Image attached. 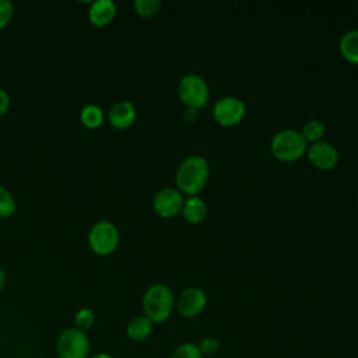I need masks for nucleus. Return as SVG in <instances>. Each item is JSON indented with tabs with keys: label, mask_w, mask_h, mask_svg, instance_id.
<instances>
[{
	"label": "nucleus",
	"mask_w": 358,
	"mask_h": 358,
	"mask_svg": "<svg viewBox=\"0 0 358 358\" xmlns=\"http://www.w3.org/2000/svg\"><path fill=\"white\" fill-rule=\"evenodd\" d=\"M210 165L201 155H190L185 158L176 171L178 190L189 196H196L207 183Z\"/></svg>",
	"instance_id": "f257e3e1"
},
{
	"label": "nucleus",
	"mask_w": 358,
	"mask_h": 358,
	"mask_svg": "<svg viewBox=\"0 0 358 358\" xmlns=\"http://www.w3.org/2000/svg\"><path fill=\"white\" fill-rule=\"evenodd\" d=\"M173 291L162 282L150 285L143 294V310L152 323H162L169 319L175 308Z\"/></svg>",
	"instance_id": "f03ea898"
},
{
	"label": "nucleus",
	"mask_w": 358,
	"mask_h": 358,
	"mask_svg": "<svg viewBox=\"0 0 358 358\" xmlns=\"http://www.w3.org/2000/svg\"><path fill=\"white\" fill-rule=\"evenodd\" d=\"M306 140L302 133L295 129H282L277 131L270 141L273 155L284 162L299 159L306 152Z\"/></svg>",
	"instance_id": "7ed1b4c3"
},
{
	"label": "nucleus",
	"mask_w": 358,
	"mask_h": 358,
	"mask_svg": "<svg viewBox=\"0 0 358 358\" xmlns=\"http://www.w3.org/2000/svg\"><path fill=\"white\" fill-rule=\"evenodd\" d=\"M178 94L180 101L190 109L203 108L210 98V88L207 81L196 74L189 73L180 77L178 83Z\"/></svg>",
	"instance_id": "20e7f679"
},
{
	"label": "nucleus",
	"mask_w": 358,
	"mask_h": 358,
	"mask_svg": "<svg viewBox=\"0 0 358 358\" xmlns=\"http://www.w3.org/2000/svg\"><path fill=\"white\" fill-rule=\"evenodd\" d=\"M120 235L116 225L108 220L96 221L88 232L90 249L98 256H108L119 246Z\"/></svg>",
	"instance_id": "39448f33"
},
{
	"label": "nucleus",
	"mask_w": 358,
	"mask_h": 358,
	"mask_svg": "<svg viewBox=\"0 0 358 358\" xmlns=\"http://www.w3.org/2000/svg\"><path fill=\"white\" fill-rule=\"evenodd\" d=\"M91 343L85 331L77 327L64 329L56 340L57 358H88Z\"/></svg>",
	"instance_id": "423d86ee"
},
{
	"label": "nucleus",
	"mask_w": 358,
	"mask_h": 358,
	"mask_svg": "<svg viewBox=\"0 0 358 358\" xmlns=\"http://www.w3.org/2000/svg\"><path fill=\"white\" fill-rule=\"evenodd\" d=\"M246 113L243 101L234 95L221 96L213 106L214 119L222 126H235L241 123Z\"/></svg>",
	"instance_id": "0eeeda50"
},
{
	"label": "nucleus",
	"mask_w": 358,
	"mask_h": 358,
	"mask_svg": "<svg viewBox=\"0 0 358 358\" xmlns=\"http://www.w3.org/2000/svg\"><path fill=\"white\" fill-rule=\"evenodd\" d=\"M185 199L175 187H162L152 197V208L162 218H172L182 213Z\"/></svg>",
	"instance_id": "6e6552de"
},
{
	"label": "nucleus",
	"mask_w": 358,
	"mask_h": 358,
	"mask_svg": "<svg viewBox=\"0 0 358 358\" xmlns=\"http://www.w3.org/2000/svg\"><path fill=\"white\" fill-rule=\"evenodd\" d=\"M175 306L182 317H196L207 306V295L199 287H189L180 292L179 298L175 302Z\"/></svg>",
	"instance_id": "1a4fd4ad"
},
{
	"label": "nucleus",
	"mask_w": 358,
	"mask_h": 358,
	"mask_svg": "<svg viewBox=\"0 0 358 358\" xmlns=\"http://www.w3.org/2000/svg\"><path fill=\"white\" fill-rule=\"evenodd\" d=\"M308 158L309 161L319 169L327 171L337 165L338 162V151L337 148L324 140H319L316 143H312L308 148Z\"/></svg>",
	"instance_id": "9d476101"
},
{
	"label": "nucleus",
	"mask_w": 358,
	"mask_h": 358,
	"mask_svg": "<svg viewBox=\"0 0 358 358\" xmlns=\"http://www.w3.org/2000/svg\"><path fill=\"white\" fill-rule=\"evenodd\" d=\"M137 112L130 101H117L108 110V122L117 130L130 127L136 120Z\"/></svg>",
	"instance_id": "9b49d317"
},
{
	"label": "nucleus",
	"mask_w": 358,
	"mask_h": 358,
	"mask_svg": "<svg viewBox=\"0 0 358 358\" xmlns=\"http://www.w3.org/2000/svg\"><path fill=\"white\" fill-rule=\"evenodd\" d=\"M116 15V4L112 0H95L90 4L88 20L96 28L109 25Z\"/></svg>",
	"instance_id": "f8f14e48"
},
{
	"label": "nucleus",
	"mask_w": 358,
	"mask_h": 358,
	"mask_svg": "<svg viewBox=\"0 0 358 358\" xmlns=\"http://www.w3.org/2000/svg\"><path fill=\"white\" fill-rule=\"evenodd\" d=\"M152 329H154V323L147 316L138 315L127 323L126 334L131 341L141 343L151 336Z\"/></svg>",
	"instance_id": "ddd939ff"
},
{
	"label": "nucleus",
	"mask_w": 358,
	"mask_h": 358,
	"mask_svg": "<svg viewBox=\"0 0 358 358\" xmlns=\"http://www.w3.org/2000/svg\"><path fill=\"white\" fill-rule=\"evenodd\" d=\"M182 214L187 222L200 224L207 217V204L200 196H190L183 203Z\"/></svg>",
	"instance_id": "4468645a"
},
{
	"label": "nucleus",
	"mask_w": 358,
	"mask_h": 358,
	"mask_svg": "<svg viewBox=\"0 0 358 358\" xmlns=\"http://www.w3.org/2000/svg\"><path fill=\"white\" fill-rule=\"evenodd\" d=\"M338 49L345 60L358 64V29L344 32L340 38Z\"/></svg>",
	"instance_id": "2eb2a0df"
},
{
	"label": "nucleus",
	"mask_w": 358,
	"mask_h": 358,
	"mask_svg": "<svg viewBox=\"0 0 358 358\" xmlns=\"http://www.w3.org/2000/svg\"><path fill=\"white\" fill-rule=\"evenodd\" d=\"M80 120L87 129H98L103 122V110L98 105L88 103L80 110Z\"/></svg>",
	"instance_id": "dca6fc26"
},
{
	"label": "nucleus",
	"mask_w": 358,
	"mask_h": 358,
	"mask_svg": "<svg viewBox=\"0 0 358 358\" xmlns=\"http://www.w3.org/2000/svg\"><path fill=\"white\" fill-rule=\"evenodd\" d=\"M162 6L161 0H134L133 7L137 15L141 18H152L159 13Z\"/></svg>",
	"instance_id": "f3484780"
},
{
	"label": "nucleus",
	"mask_w": 358,
	"mask_h": 358,
	"mask_svg": "<svg viewBox=\"0 0 358 358\" xmlns=\"http://www.w3.org/2000/svg\"><path fill=\"white\" fill-rule=\"evenodd\" d=\"M17 211V201L11 192L0 185V218H8Z\"/></svg>",
	"instance_id": "a211bd4d"
},
{
	"label": "nucleus",
	"mask_w": 358,
	"mask_h": 358,
	"mask_svg": "<svg viewBox=\"0 0 358 358\" xmlns=\"http://www.w3.org/2000/svg\"><path fill=\"white\" fill-rule=\"evenodd\" d=\"M301 133H302L303 138L306 140V143H308V141L316 143V141H319V140L323 137V134H324V124H323L320 120H317V119H310V120H308V122L302 126Z\"/></svg>",
	"instance_id": "6ab92c4d"
},
{
	"label": "nucleus",
	"mask_w": 358,
	"mask_h": 358,
	"mask_svg": "<svg viewBox=\"0 0 358 358\" xmlns=\"http://www.w3.org/2000/svg\"><path fill=\"white\" fill-rule=\"evenodd\" d=\"M95 323V313L91 308H81L74 313V327L81 331H88Z\"/></svg>",
	"instance_id": "aec40b11"
},
{
	"label": "nucleus",
	"mask_w": 358,
	"mask_h": 358,
	"mask_svg": "<svg viewBox=\"0 0 358 358\" xmlns=\"http://www.w3.org/2000/svg\"><path fill=\"white\" fill-rule=\"evenodd\" d=\"M169 358H203L200 348L196 343L186 341L179 344L171 354Z\"/></svg>",
	"instance_id": "412c9836"
},
{
	"label": "nucleus",
	"mask_w": 358,
	"mask_h": 358,
	"mask_svg": "<svg viewBox=\"0 0 358 358\" xmlns=\"http://www.w3.org/2000/svg\"><path fill=\"white\" fill-rule=\"evenodd\" d=\"M199 348H200V352L203 355H214L218 352L220 350V340L217 337H213V336H208V337H204L199 344Z\"/></svg>",
	"instance_id": "4be33fe9"
},
{
	"label": "nucleus",
	"mask_w": 358,
	"mask_h": 358,
	"mask_svg": "<svg viewBox=\"0 0 358 358\" xmlns=\"http://www.w3.org/2000/svg\"><path fill=\"white\" fill-rule=\"evenodd\" d=\"M14 15V6L8 0H0V29L8 25Z\"/></svg>",
	"instance_id": "5701e85b"
},
{
	"label": "nucleus",
	"mask_w": 358,
	"mask_h": 358,
	"mask_svg": "<svg viewBox=\"0 0 358 358\" xmlns=\"http://www.w3.org/2000/svg\"><path fill=\"white\" fill-rule=\"evenodd\" d=\"M10 103H11V99H10L8 92L6 90L0 88V116H3L8 110Z\"/></svg>",
	"instance_id": "b1692460"
},
{
	"label": "nucleus",
	"mask_w": 358,
	"mask_h": 358,
	"mask_svg": "<svg viewBox=\"0 0 358 358\" xmlns=\"http://www.w3.org/2000/svg\"><path fill=\"white\" fill-rule=\"evenodd\" d=\"M197 117V113H196V109H187V112L185 113V119L187 120V122H193L194 119Z\"/></svg>",
	"instance_id": "393cba45"
},
{
	"label": "nucleus",
	"mask_w": 358,
	"mask_h": 358,
	"mask_svg": "<svg viewBox=\"0 0 358 358\" xmlns=\"http://www.w3.org/2000/svg\"><path fill=\"white\" fill-rule=\"evenodd\" d=\"M88 358H115L112 354L109 352H105V351H101V352H95V354H91Z\"/></svg>",
	"instance_id": "a878e982"
},
{
	"label": "nucleus",
	"mask_w": 358,
	"mask_h": 358,
	"mask_svg": "<svg viewBox=\"0 0 358 358\" xmlns=\"http://www.w3.org/2000/svg\"><path fill=\"white\" fill-rule=\"evenodd\" d=\"M4 285H6V273H4V270L0 267V292L3 291Z\"/></svg>",
	"instance_id": "bb28decb"
},
{
	"label": "nucleus",
	"mask_w": 358,
	"mask_h": 358,
	"mask_svg": "<svg viewBox=\"0 0 358 358\" xmlns=\"http://www.w3.org/2000/svg\"><path fill=\"white\" fill-rule=\"evenodd\" d=\"M357 203H358V196H357Z\"/></svg>",
	"instance_id": "cd10ccee"
}]
</instances>
